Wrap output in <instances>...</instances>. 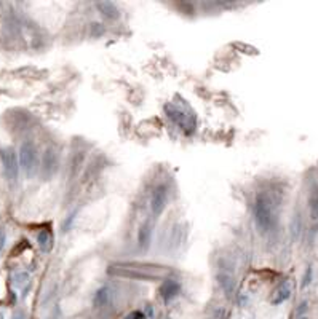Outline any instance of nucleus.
I'll list each match as a JSON object with an SVG mask.
<instances>
[{"label": "nucleus", "mask_w": 318, "mask_h": 319, "mask_svg": "<svg viewBox=\"0 0 318 319\" xmlns=\"http://www.w3.org/2000/svg\"><path fill=\"white\" fill-rule=\"evenodd\" d=\"M107 274L114 278H128L139 281H165L173 270L165 265L144 262H114L107 267Z\"/></svg>", "instance_id": "obj_1"}, {"label": "nucleus", "mask_w": 318, "mask_h": 319, "mask_svg": "<svg viewBox=\"0 0 318 319\" xmlns=\"http://www.w3.org/2000/svg\"><path fill=\"white\" fill-rule=\"evenodd\" d=\"M253 214H255V224L262 235H267L275 230L277 225L275 207H273V201L266 193H259L255 198Z\"/></svg>", "instance_id": "obj_2"}, {"label": "nucleus", "mask_w": 318, "mask_h": 319, "mask_svg": "<svg viewBox=\"0 0 318 319\" xmlns=\"http://www.w3.org/2000/svg\"><path fill=\"white\" fill-rule=\"evenodd\" d=\"M18 160H19V168L26 172L27 178H32L36 172V168L39 164V158H37V149L34 146V142L30 140H24L19 147V153H18Z\"/></svg>", "instance_id": "obj_3"}, {"label": "nucleus", "mask_w": 318, "mask_h": 319, "mask_svg": "<svg viewBox=\"0 0 318 319\" xmlns=\"http://www.w3.org/2000/svg\"><path fill=\"white\" fill-rule=\"evenodd\" d=\"M168 203V187L165 184H158L155 189L152 190L150 195V211L153 216H160L165 211Z\"/></svg>", "instance_id": "obj_4"}, {"label": "nucleus", "mask_w": 318, "mask_h": 319, "mask_svg": "<svg viewBox=\"0 0 318 319\" xmlns=\"http://www.w3.org/2000/svg\"><path fill=\"white\" fill-rule=\"evenodd\" d=\"M0 157H2L4 172L7 175V179L15 181L19 174V160H18L16 152L13 149H5L0 153Z\"/></svg>", "instance_id": "obj_5"}, {"label": "nucleus", "mask_w": 318, "mask_h": 319, "mask_svg": "<svg viewBox=\"0 0 318 319\" xmlns=\"http://www.w3.org/2000/svg\"><path fill=\"white\" fill-rule=\"evenodd\" d=\"M59 169V158H58V153L54 152L53 149H47L43 152V157H42V164H40V171L43 179H51L54 174L58 172Z\"/></svg>", "instance_id": "obj_6"}, {"label": "nucleus", "mask_w": 318, "mask_h": 319, "mask_svg": "<svg viewBox=\"0 0 318 319\" xmlns=\"http://www.w3.org/2000/svg\"><path fill=\"white\" fill-rule=\"evenodd\" d=\"M181 294V282L174 278H167L165 281H162L160 286V297L165 303H170L171 300H174L176 297Z\"/></svg>", "instance_id": "obj_7"}, {"label": "nucleus", "mask_w": 318, "mask_h": 319, "mask_svg": "<svg viewBox=\"0 0 318 319\" xmlns=\"http://www.w3.org/2000/svg\"><path fill=\"white\" fill-rule=\"evenodd\" d=\"M96 8L100 15L107 21H117L120 18V10L114 2H96Z\"/></svg>", "instance_id": "obj_8"}, {"label": "nucleus", "mask_w": 318, "mask_h": 319, "mask_svg": "<svg viewBox=\"0 0 318 319\" xmlns=\"http://www.w3.org/2000/svg\"><path fill=\"white\" fill-rule=\"evenodd\" d=\"M216 279L219 282V286H221L222 292L226 294V297H229V299H232L234 294H235V279L230 276L229 273H217L216 274Z\"/></svg>", "instance_id": "obj_9"}, {"label": "nucleus", "mask_w": 318, "mask_h": 319, "mask_svg": "<svg viewBox=\"0 0 318 319\" xmlns=\"http://www.w3.org/2000/svg\"><path fill=\"white\" fill-rule=\"evenodd\" d=\"M290 297H291V281H283L275 289V292H273L272 305H280L283 302H287Z\"/></svg>", "instance_id": "obj_10"}, {"label": "nucleus", "mask_w": 318, "mask_h": 319, "mask_svg": "<svg viewBox=\"0 0 318 319\" xmlns=\"http://www.w3.org/2000/svg\"><path fill=\"white\" fill-rule=\"evenodd\" d=\"M53 239L54 238H53V233L50 228L40 230V233L37 235V244L43 254H48V252L53 249Z\"/></svg>", "instance_id": "obj_11"}, {"label": "nucleus", "mask_w": 318, "mask_h": 319, "mask_svg": "<svg viewBox=\"0 0 318 319\" xmlns=\"http://www.w3.org/2000/svg\"><path fill=\"white\" fill-rule=\"evenodd\" d=\"M152 239V225L149 222H144L138 230V246L141 249H147L150 246Z\"/></svg>", "instance_id": "obj_12"}, {"label": "nucleus", "mask_w": 318, "mask_h": 319, "mask_svg": "<svg viewBox=\"0 0 318 319\" xmlns=\"http://www.w3.org/2000/svg\"><path fill=\"white\" fill-rule=\"evenodd\" d=\"M109 297H111V291H109V288H100L96 292H94V297H93V305L101 308L104 305H107L109 302Z\"/></svg>", "instance_id": "obj_13"}, {"label": "nucleus", "mask_w": 318, "mask_h": 319, "mask_svg": "<svg viewBox=\"0 0 318 319\" xmlns=\"http://www.w3.org/2000/svg\"><path fill=\"white\" fill-rule=\"evenodd\" d=\"M290 233H291V238L294 241H298L301 238V233H302V219L299 214H294L293 221H291V225H290Z\"/></svg>", "instance_id": "obj_14"}, {"label": "nucleus", "mask_w": 318, "mask_h": 319, "mask_svg": "<svg viewBox=\"0 0 318 319\" xmlns=\"http://www.w3.org/2000/svg\"><path fill=\"white\" fill-rule=\"evenodd\" d=\"M310 216L313 221H318V192L310 196Z\"/></svg>", "instance_id": "obj_15"}, {"label": "nucleus", "mask_w": 318, "mask_h": 319, "mask_svg": "<svg viewBox=\"0 0 318 319\" xmlns=\"http://www.w3.org/2000/svg\"><path fill=\"white\" fill-rule=\"evenodd\" d=\"M312 279H313V268L309 265V267H307V270H305V273H304V278H302V282H301V289L309 288Z\"/></svg>", "instance_id": "obj_16"}, {"label": "nucleus", "mask_w": 318, "mask_h": 319, "mask_svg": "<svg viewBox=\"0 0 318 319\" xmlns=\"http://www.w3.org/2000/svg\"><path fill=\"white\" fill-rule=\"evenodd\" d=\"M106 32V27L101 23H91V36L93 37H101Z\"/></svg>", "instance_id": "obj_17"}, {"label": "nucleus", "mask_w": 318, "mask_h": 319, "mask_svg": "<svg viewBox=\"0 0 318 319\" xmlns=\"http://www.w3.org/2000/svg\"><path fill=\"white\" fill-rule=\"evenodd\" d=\"M307 310H309V303H307V302H301L299 306H298V310H296V314H298L299 317H302L307 313Z\"/></svg>", "instance_id": "obj_18"}, {"label": "nucleus", "mask_w": 318, "mask_h": 319, "mask_svg": "<svg viewBox=\"0 0 318 319\" xmlns=\"http://www.w3.org/2000/svg\"><path fill=\"white\" fill-rule=\"evenodd\" d=\"M74 219H75V214H71V217L62 225V232H68V230H71V224L74 222Z\"/></svg>", "instance_id": "obj_19"}, {"label": "nucleus", "mask_w": 318, "mask_h": 319, "mask_svg": "<svg viewBox=\"0 0 318 319\" xmlns=\"http://www.w3.org/2000/svg\"><path fill=\"white\" fill-rule=\"evenodd\" d=\"M5 241H7V235H5L4 230H0V251L4 249V246H5Z\"/></svg>", "instance_id": "obj_20"}, {"label": "nucleus", "mask_w": 318, "mask_h": 319, "mask_svg": "<svg viewBox=\"0 0 318 319\" xmlns=\"http://www.w3.org/2000/svg\"><path fill=\"white\" fill-rule=\"evenodd\" d=\"M16 278H18V281H16V282H18V284H21V282H24V281L27 279V274H26V273H19Z\"/></svg>", "instance_id": "obj_21"}, {"label": "nucleus", "mask_w": 318, "mask_h": 319, "mask_svg": "<svg viewBox=\"0 0 318 319\" xmlns=\"http://www.w3.org/2000/svg\"><path fill=\"white\" fill-rule=\"evenodd\" d=\"M142 317H144V314L139 313V311H136V313H131V314L128 316V319H142Z\"/></svg>", "instance_id": "obj_22"}, {"label": "nucleus", "mask_w": 318, "mask_h": 319, "mask_svg": "<svg viewBox=\"0 0 318 319\" xmlns=\"http://www.w3.org/2000/svg\"><path fill=\"white\" fill-rule=\"evenodd\" d=\"M13 319H27V317H26V314H24L23 311H18V313L13 316Z\"/></svg>", "instance_id": "obj_23"}, {"label": "nucleus", "mask_w": 318, "mask_h": 319, "mask_svg": "<svg viewBox=\"0 0 318 319\" xmlns=\"http://www.w3.org/2000/svg\"><path fill=\"white\" fill-rule=\"evenodd\" d=\"M146 311H147L149 317H152V316H153V308H152L150 305H147V308H146Z\"/></svg>", "instance_id": "obj_24"}, {"label": "nucleus", "mask_w": 318, "mask_h": 319, "mask_svg": "<svg viewBox=\"0 0 318 319\" xmlns=\"http://www.w3.org/2000/svg\"><path fill=\"white\" fill-rule=\"evenodd\" d=\"M299 319H309V317H307V316H302V317H299Z\"/></svg>", "instance_id": "obj_25"}]
</instances>
